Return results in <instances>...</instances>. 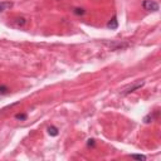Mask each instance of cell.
I'll list each match as a JSON object with an SVG mask.
<instances>
[{"label": "cell", "instance_id": "obj_8", "mask_svg": "<svg viewBox=\"0 0 161 161\" xmlns=\"http://www.w3.org/2000/svg\"><path fill=\"white\" fill-rule=\"evenodd\" d=\"M130 158L131 159H135V160H140V161H145L147 158L145 155H137V154H132V155H130Z\"/></svg>", "mask_w": 161, "mask_h": 161}, {"label": "cell", "instance_id": "obj_9", "mask_svg": "<svg viewBox=\"0 0 161 161\" xmlns=\"http://www.w3.org/2000/svg\"><path fill=\"white\" fill-rule=\"evenodd\" d=\"M9 88L6 86H4V84H0V96H4V94H8L9 93Z\"/></svg>", "mask_w": 161, "mask_h": 161}, {"label": "cell", "instance_id": "obj_5", "mask_svg": "<svg viewBox=\"0 0 161 161\" xmlns=\"http://www.w3.org/2000/svg\"><path fill=\"white\" fill-rule=\"evenodd\" d=\"M13 8V3L11 1H1L0 3V13L1 11H6Z\"/></svg>", "mask_w": 161, "mask_h": 161}, {"label": "cell", "instance_id": "obj_7", "mask_svg": "<svg viewBox=\"0 0 161 161\" xmlns=\"http://www.w3.org/2000/svg\"><path fill=\"white\" fill-rule=\"evenodd\" d=\"M48 133L51 136H57L58 135V128L56 126H51V127H48Z\"/></svg>", "mask_w": 161, "mask_h": 161}, {"label": "cell", "instance_id": "obj_13", "mask_svg": "<svg viewBox=\"0 0 161 161\" xmlns=\"http://www.w3.org/2000/svg\"><path fill=\"white\" fill-rule=\"evenodd\" d=\"M94 140L93 139H90V140H88V142H87V145H88V146H94Z\"/></svg>", "mask_w": 161, "mask_h": 161}, {"label": "cell", "instance_id": "obj_3", "mask_svg": "<svg viewBox=\"0 0 161 161\" xmlns=\"http://www.w3.org/2000/svg\"><path fill=\"white\" fill-rule=\"evenodd\" d=\"M142 6H144V9L147 11H158L159 10V4L156 1H152V0H145L142 3Z\"/></svg>", "mask_w": 161, "mask_h": 161}, {"label": "cell", "instance_id": "obj_11", "mask_svg": "<svg viewBox=\"0 0 161 161\" xmlns=\"http://www.w3.org/2000/svg\"><path fill=\"white\" fill-rule=\"evenodd\" d=\"M154 121V115H147V116H145V118H144V122L145 124H150V122H152Z\"/></svg>", "mask_w": 161, "mask_h": 161}, {"label": "cell", "instance_id": "obj_2", "mask_svg": "<svg viewBox=\"0 0 161 161\" xmlns=\"http://www.w3.org/2000/svg\"><path fill=\"white\" fill-rule=\"evenodd\" d=\"M105 45H107L111 51H121V49H126L130 47V44L126 43V42H108V40L105 42Z\"/></svg>", "mask_w": 161, "mask_h": 161}, {"label": "cell", "instance_id": "obj_6", "mask_svg": "<svg viewBox=\"0 0 161 161\" xmlns=\"http://www.w3.org/2000/svg\"><path fill=\"white\" fill-rule=\"evenodd\" d=\"M117 26H118V20H117L116 17H113L108 23H107V28H110V29H117Z\"/></svg>", "mask_w": 161, "mask_h": 161}, {"label": "cell", "instance_id": "obj_12", "mask_svg": "<svg viewBox=\"0 0 161 161\" xmlns=\"http://www.w3.org/2000/svg\"><path fill=\"white\" fill-rule=\"evenodd\" d=\"M73 13L76 15H83L84 13H86V10L82 9V8H76V9H73Z\"/></svg>", "mask_w": 161, "mask_h": 161}, {"label": "cell", "instance_id": "obj_1", "mask_svg": "<svg viewBox=\"0 0 161 161\" xmlns=\"http://www.w3.org/2000/svg\"><path fill=\"white\" fill-rule=\"evenodd\" d=\"M144 84H145L144 80H139V82H135V83L130 84V86H127L126 88H124V90L121 91V94L122 96H127L130 93H132V92H135L137 90H140V88H142Z\"/></svg>", "mask_w": 161, "mask_h": 161}, {"label": "cell", "instance_id": "obj_4", "mask_svg": "<svg viewBox=\"0 0 161 161\" xmlns=\"http://www.w3.org/2000/svg\"><path fill=\"white\" fill-rule=\"evenodd\" d=\"M26 24V19L24 17H18V18H14L11 20V25L15 26V28H22Z\"/></svg>", "mask_w": 161, "mask_h": 161}, {"label": "cell", "instance_id": "obj_10", "mask_svg": "<svg viewBox=\"0 0 161 161\" xmlns=\"http://www.w3.org/2000/svg\"><path fill=\"white\" fill-rule=\"evenodd\" d=\"M15 118L19 120V121H25L26 118H28V115L26 113H17L15 115Z\"/></svg>", "mask_w": 161, "mask_h": 161}]
</instances>
